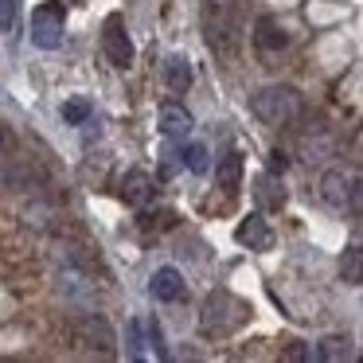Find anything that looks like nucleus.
Listing matches in <instances>:
<instances>
[{"label":"nucleus","mask_w":363,"mask_h":363,"mask_svg":"<svg viewBox=\"0 0 363 363\" xmlns=\"http://www.w3.org/2000/svg\"><path fill=\"white\" fill-rule=\"evenodd\" d=\"M250 110L262 125L281 129V125H293V121L301 118L305 98H301V90L289 86V82H274V86H262L258 94L250 98Z\"/></svg>","instance_id":"f257e3e1"},{"label":"nucleus","mask_w":363,"mask_h":363,"mask_svg":"<svg viewBox=\"0 0 363 363\" xmlns=\"http://www.w3.org/2000/svg\"><path fill=\"white\" fill-rule=\"evenodd\" d=\"M254 308L246 305L242 297H235L230 289H215L211 297L203 301V313H199V328H203V336H235L238 328H242L246 320H250Z\"/></svg>","instance_id":"f03ea898"},{"label":"nucleus","mask_w":363,"mask_h":363,"mask_svg":"<svg viewBox=\"0 0 363 363\" xmlns=\"http://www.w3.org/2000/svg\"><path fill=\"white\" fill-rule=\"evenodd\" d=\"M63 32H67V9L59 4V0H48V4H40V9L32 12V43L43 51H55L63 48Z\"/></svg>","instance_id":"7ed1b4c3"},{"label":"nucleus","mask_w":363,"mask_h":363,"mask_svg":"<svg viewBox=\"0 0 363 363\" xmlns=\"http://www.w3.org/2000/svg\"><path fill=\"white\" fill-rule=\"evenodd\" d=\"M320 199L336 211H359V176L344 172V168H332L320 176Z\"/></svg>","instance_id":"20e7f679"},{"label":"nucleus","mask_w":363,"mask_h":363,"mask_svg":"<svg viewBox=\"0 0 363 363\" xmlns=\"http://www.w3.org/2000/svg\"><path fill=\"white\" fill-rule=\"evenodd\" d=\"M102 51H106V59H110L113 67H121V71L133 63L137 51H133V40H129L125 20H121V16H110V20H106V28H102Z\"/></svg>","instance_id":"39448f33"},{"label":"nucleus","mask_w":363,"mask_h":363,"mask_svg":"<svg viewBox=\"0 0 363 363\" xmlns=\"http://www.w3.org/2000/svg\"><path fill=\"white\" fill-rule=\"evenodd\" d=\"M235 238H238V246H250V250H269V246H274V230H269L266 219H262V211L246 215V219L235 227Z\"/></svg>","instance_id":"423d86ee"},{"label":"nucleus","mask_w":363,"mask_h":363,"mask_svg":"<svg viewBox=\"0 0 363 363\" xmlns=\"http://www.w3.org/2000/svg\"><path fill=\"white\" fill-rule=\"evenodd\" d=\"M79 340H82L86 347H98L102 355H110V352H113V344H118V340H113L110 320H106V316H98V313H90L86 320L79 324Z\"/></svg>","instance_id":"0eeeda50"},{"label":"nucleus","mask_w":363,"mask_h":363,"mask_svg":"<svg viewBox=\"0 0 363 363\" xmlns=\"http://www.w3.org/2000/svg\"><path fill=\"white\" fill-rule=\"evenodd\" d=\"M242 172H246L242 152L230 149V152H223V157H219V168H215V184H219L227 196H235V191L242 188Z\"/></svg>","instance_id":"6e6552de"},{"label":"nucleus","mask_w":363,"mask_h":363,"mask_svg":"<svg viewBox=\"0 0 363 363\" xmlns=\"http://www.w3.org/2000/svg\"><path fill=\"white\" fill-rule=\"evenodd\" d=\"M254 199H258V211H281L285 207V188H281V176L274 172H262L258 180H254Z\"/></svg>","instance_id":"1a4fd4ad"},{"label":"nucleus","mask_w":363,"mask_h":363,"mask_svg":"<svg viewBox=\"0 0 363 363\" xmlns=\"http://www.w3.org/2000/svg\"><path fill=\"white\" fill-rule=\"evenodd\" d=\"M196 82V71H191V59L188 55H168L164 59V86L172 90V94H188V86Z\"/></svg>","instance_id":"9d476101"},{"label":"nucleus","mask_w":363,"mask_h":363,"mask_svg":"<svg viewBox=\"0 0 363 363\" xmlns=\"http://www.w3.org/2000/svg\"><path fill=\"white\" fill-rule=\"evenodd\" d=\"M149 293L157 301H180L184 297V274L176 266H160L149 281Z\"/></svg>","instance_id":"9b49d317"},{"label":"nucleus","mask_w":363,"mask_h":363,"mask_svg":"<svg viewBox=\"0 0 363 363\" xmlns=\"http://www.w3.org/2000/svg\"><path fill=\"white\" fill-rule=\"evenodd\" d=\"M254 43H258L262 55H277V51L289 48V35H285V28L277 24L274 16H262L258 20V32H254Z\"/></svg>","instance_id":"f8f14e48"},{"label":"nucleus","mask_w":363,"mask_h":363,"mask_svg":"<svg viewBox=\"0 0 363 363\" xmlns=\"http://www.w3.org/2000/svg\"><path fill=\"white\" fill-rule=\"evenodd\" d=\"M160 133H164L168 141H188V133H191V113L184 110V106L168 102L164 110H160Z\"/></svg>","instance_id":"ddd939ff"},{"label":"nucleus","mask_w":363,"mask_h":363,"mask_svg":"<svg viewBox=\"0 0 363 363\" xmlns=\"http://www.w3.org/2000/svg\"><path fill=\"white\" fill-rule=\"evenodd\" d=\"M152 196H157V188H152V176H149V172H141V168H133V172H129L125 180H121V199H125V203L145 207Z\"/></svg>","instance_id":"4468645a"},{"label":"nucleus","mask_w":363,"mask_h":363,"mask_svg":"<svg viewBox=\"0 0 363 363\" xmlns=\"http://www.w3.org/2000/svg\"><path fill=\"white\" fill-rule=\"evenodd\" d=\"M313 355L320 363H347V359H355V340L352 336H324L313 347Z\"/></svg>","instance_id":"2eb2a0df"},{"label":"nucleus","mask_w":363,"mask_h":363,"mask_svg":"<svg viewBox=\"0 0 363 363\" xmlns=\"http://www.w3.org/2000/svg\"><path fill=\"white\" fill-rule=\"evenodd\" d=\"M207 160H211V149H207L203 141H184V149H180V164L188 168L191 176H203V172H207Z\"/></svg>","instance_id":"dca6fc26"},{"label":"nucleus","mask_w":363,"mask_h":363,"mask_svg":"<svg viewBox=\"0 0 363 363\" xmlns=\"http://www.w3.org/2000/svg\"><path fill=\"white\" fill-rule=\"evenodd\" d=\"M340 277H344L347 285H359L363 281V246L352 242L344 250V258H340Z\"/></svg>","instance_id":"f3484780"},{"label":"nucleus","mask_w":363,"mask_h":363,"mask_svg":"<svg viewBox=\"0 0 363 363\" xmlns=\"http://www.w3.org/2000/svg\"><path fill=\"white\" fill-rule=\"evenodd\" d=\"M90 118H94V106H90L86 98H67L63 102V121L67 125H86Z\"/></svg>","instance_id":"a211bd4d"},{"label":"nucleus","mask_w":363,"mask_h":363,"mask_svg":"<svg viewBox=\"0 0 363 363\" xmlns=\"http://www.w3.org/2000/svg\"><path fill=\"white\" fill-rule=\"evenodd\" d=\"M129 355H133V359H152L149 355V336H145L141 320H129Z\"/></svg>","instance_id":"6ab92c4d"},{"label":"nucleus","mask_w":363,"mask_h":363,"mask_svg":"<svg viewBox=\"0 0 363 363\" xmlns=\"http://www.w3.org/2000/svg\"><path fill=\"white\" fill-rule=\"evenodd\" d=\"M145 336H149V355L152 359H168V347H164V332H160L157 320L145 324Z\"/></svg>","instance_id":"aec40b11"},{"label":"nucleus","mask_w":363,"mask_h":363,"mask_svg":"<svg viewBox=\"0 0 363 363\" xmlns=\"http://www.w3.org/2000/svg\"><path fill=\"white\" fill-rule=\"evenodd\" d=\"M16 9H20V0H0V32L16 28Z\"/></svg>","instance_id":"412c9836"},{"label":"nucleus","mask_w":363,"mask_h":363,"mask_svg":"<svg viewBox=\"0 0 363 363\" xmlns=\"http://www.w3.org/2000/svg\"><path fill=\"white\" fill-rule=\"evenodd\" d=\"M281 359H289V363H305V359H313V347L301 344V340H293V344L281 352Z\"/></svg>","instance_id":"4be33fe9"},{"label":"nucleus","mask_w":363,"mask_h":363,"mask_svg":"<svg viewBox=\"0 0 363 363\" xmlns=\"http://www.w3.org/2000/svg\"><path fill=\"white\" fill-rule=\"evenodd\" d=\"M285 168H289V157H285L281 149H269V152H266V172L285 176Z\"/></svg>","instance_id":"5701e85b"},{"label":"nucleus","mask_w":363,"mask_h":363,"mask_svg":"<svg viewBox=\"0 0 363 363\" xmlns=\"http://www.w3.org/2000/svg\"><path fill=\"white\" fill-rule=\"evenodd\" d=\"M4 145H9V133H4V129H0V149H4Z\"/></svg>","instance_id":"b1692460"}]
</instances>
